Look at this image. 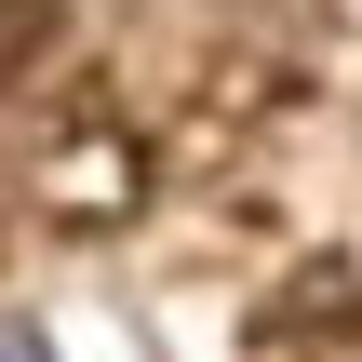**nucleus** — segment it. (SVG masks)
<instances>
[{
  "instance_id": "1",
  "label": "nucleus",
  "mask_w": 362,
  "mask_h": 362,
  "mask_svg": "<svg viewBox=\"0 0 362 362\" xmlns=\"http://www.w3.org/2000/svg\"><path fill=\"white\" fill-rule=\"evenodd\" d=\"M0 362H54V349H40V336H0Z\"/></svg>"
}]
</instances>
